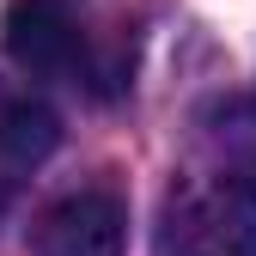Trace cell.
<instances>
[{"label": "cell", "instance_id": "6da1fadb", "mask_svg": "<svg viewBox=\"0 0 256 256\" xmlns=\"http://www.w3.org/2000/svg\"><path fill=\"white\" fill-rule=\"evenodd\" d=\"M165 256H256V177L183 183L165 208Z\"/></svg>", "mask_w": 256, "mask_h": 256}, {"label": "cell", "instance_id": "7a4b0ae2", "mask_svg": "<svg viewBox=\"0 0 256 256\" xmlns=\"http://www.w3.org/2000/svg\"><path fill=\"white\" fill-rule=\"evenodd\" d=\"M0 43H6V61L18 74H37V80H74L80 74L92 92H110L74 0H6Z\"/></svg>", "mask_w": 256, "mask_h": 256}, {"label": "cell", "instance_id": "3957f363", "mask_svg": "<svg viewBox=\"0 0 256 256\" xmlns=\"http://www.w3.org/2000/svg\"><path fill=\"white\" fill-rule=\"evenodd\" d=\"M128 250V202L116 189H74L37 214L30 256H122Z\"/></svg>", "mask_w": 256, "mask_h": 256}, {"label": "cell", "instance_id": "277c9868", "mask_svg": "<svg viewBox=\"0 0 256 256\" xmlns=\"http://www.w3.org/2000/svg\"><path fill=\"white\" fill-rule=\"evenodd\" d=\"M55 140H61V122H55L49 104L24 98V92H6V98H0V214L18 202L24 177L55 152Z\"/></svg>", "mask_w": 256, "mask_h": 256}]
</instances>
